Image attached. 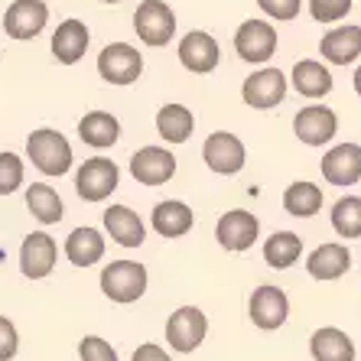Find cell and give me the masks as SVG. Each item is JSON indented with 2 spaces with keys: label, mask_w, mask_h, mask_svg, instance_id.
Masks as SVG:
<instances>
[{
  "label": "cell",
  "mask_w": 361,
  "mask_h": 361,
  "mask_svg": "<svg viewBox=\"0 0 361 361\" xmlns=\"http://www.w3.org/2000/svg\"><path fill=\"white\" fill-rule=\"evenodd\" d=\"M300 254H302V238L293 235V231H277V235H270L267 244H264V261L277 270L293 267L300 261Z\"/></svg>",
  "instance_id": "obj_29"
},
{
  "label": "cell",
  "mask_w": 361,
  "mask_h": 361,
  "mask_svg": "<svg viewBox=\"0 0 361 361\" xmlns=\"http://www.w3.org/2000/svg\"><path fill=\"white\" fill-rule=\"evenodd\" d=\"M17 348H20L17 326L7 316H0V361H13L17 358Z\"/></svg>",
  "instance_id": "obj_35"
},
{
  "label": "cell",
  "mask_w": 361,
  "mask_h": 361,
  "mask_svg": "<svg viewBox=\"0 0 361 361\" xmlns=\"http://www.w3.org/2000/svg\"><path fill=\"white\" fill-rule=\"evenodd\" d=\"M348 267H352V254H348L345 244H319V247L310 254V261H306L310 277L322 280V283L345 277Z\"/></svg>",
  "instance_id": "obj_18"
},
{
  "label": "cell",
  "mask_w": 361,
  "mask_h": 361,
  "mask_svg": "<svg viewBox=\"0 0 361 361\" xmlns=\"http://www.w3.org/2000/svg\"><path fill=\"white\" fill-rule=\"evenodd\" d=\"M104 4H121V0H104Z\"/></svg>",
  "instance_id": "obj_39"
},
{
  "label": "cell",
  "mask_w": 361,
  "mask_h": 361,
  "mask_svg": "<svg viewBox=\"0 0 361 361\" xmlns=\"http://www.w3.org/2000/svg\"><path fill=\"white\" fill-rule=\"evenodd\" d=\"M202 157H205L212 173L235 176L244 166V143L235 134H228V130H215V134H209L205 147H202Z\"/></svg>",
  "instance_id": "obj_10"
},
{
  "label": "cell",
  "mask_w": 361,
  "mask_h": 361,
  "mask_svg": "<svg viewBox=\"0 0 361 361\" xmlns=\"http://www.w3.org/2000/svg\"><path fill=\"white\" fill-rule=\"evenodd\" d=\"M104 228H108V235L121 244V247H140L147 231H143V221L134 209H127V205H111L104 212Z\"/></svg>",
  "instance_id": "obj_21"
},
{
  "label": "cell",
  "mask_w": 361,
  "mask_h": 361,
  "mask_svg": "<svg viewBox=\"0 0 361 361\" xmlns=\"http://www.w3.org/2000/svg\"><path fill=\"white\" fill-rule=\"evenodd\" d=\"M352 10V0H310V13L316 23H338Z\"/></svg>",
  "instance_id": "obj_33"
},
{
  "label": "cell",
  "mask_w": 361,
  "mask_h": 361,
  "mask_svg": "<svg viewBox=\"0 0 361 361\" xmlns=\"http://www.w3.org/2000/svg\"><path fill=\"white\" fill-rule=\"evenodd\" d=\"M355 92H358V94H361V66H358V68H355Z\"/></svg>",
  "instance_id": "obj_38"
},
{
  "label": "cell",
  "mask_w": 361,
  "mask_h": 361,
  "mask_svg": "<svg viewBox=\"0 0 361 361\" xmlns=\"http://www.w3.org/2000/svg\"><path fill=\"white\" fill-rule=\"evenodd\" d=\"M332 228L338 238H361V199L345 195L332 205Z\"/></svg>",
  "instance_id": "obj_31"
},
{
  "label": "cell",
  "mask_w": 361,
  "mask_h": 361,
  "mask_svg": "<svg viewBox=\"0 0 361 361\" xmlns=\"http://www.w3.org/2000/svg\"><path fill=\"white\" fill-rule=\"evenodd\" d=\"M205 332H209V319L199 306H179L166 322V342L173 352H195L202 342H205Z\"/></svg>",
  "instance_id": "obj_4"
},
{
  "label": "cell",
  "mask_w": 361,
  "mask_h": 361,
  "mask_svg": "<svg viewBox=\"0 0 361 361\" xmlns=\"http://www.w3.org/2000/svg\"><path fill=\"white\" fill-rule=\"evenodd\" d=\"M293 88L306 98H326L332 92V75L329 68L312 59H302L293 66Z\"/></svg>",
  "instance_id": "obj_27"
},
{
  "label": "cell",
  "mask_w": 361,
  "mask_h": 361,
  "mask_svg": "<svg viewBox=\"0 0 361 361\" xmlns=\"http://www.w3.org/2000/svg\"><path fill=\"white\" fill-rule=\"evenodd\" d=\"M101 290L111 302H137L147 293V267L134 261H111L101 270Z\"/></svg>",
  "instance_id": "obj_2"
},
{
  "label": "cell",
  "mask_w": 361,
  "mask_h": 361,
  "mask_svg": "<svg viewBox=\"0 0 361 361\" xmlns=\"http://www.w3.org/2000/svg\"><path fill=\"white\" fill-rule=\"evenodd\" d=\"M143 72V56L130 42H111L98 56V75L108 85H130Z\"/></svg>",
  "instance_id": "obj_5"
},
{
  "label": "cell",
  "mask_w": 361,
  "mask_h": 361,
  "mask_svg": "<svg viewBox=\"0 0 361 361\" xmlns=\"http://www.w3.org/2000/svg\"><path fill=\"white\" fill-rule=\"evenodd\" d=\"M130 361H173V358H169V355L163 352L157 342H143L140 348L134 352V358H130Z\"/></svg>",
  "instance_id": "obj_37"
},
{
  "label": "cell",
  "mask_w": 361,
  "mask_h": 361,
  "mask_svg": "<svg viewBox=\"0 0 361 361\" xmlns=\"http://www.w3.org/2000/svg\"><path fill=\"white\" fill-rule=\"evenodd\" d=\"M88 26L82 20H62L59 30L52 33V56L62 62V66H75L78 59L88 49Z\"/></svg>",
  "instance_id": "obj_19"
},
{
  "label": "cell",
  "mask_w": 361,
  "mask_h": 361,
  "mask_svg": "<svg viewBox=\"0 0 361 361\" xmlns=\"http://www.w3.org/2000/svg\"><path fill=\"white\" fill-rule=\"evenodd\" d=\"M235 49L244 62H267L277 52V30L267 20H244L235 33Z\"/></svg>",
  "instance_id": "obj_8"
},
{
  "label": "cell",
  "mask_w": 361,
  "mask_h": 361,
  "mask_svg": "<svg viewBox=\"0 0 361 361\" xmlns=\"http://www.w3.org/2000/svg\"><path fill=\"white\" fill-rule=\"evenodd\" d=\"M153 228L157 235L163 238H183L189 228H192V209L179 199H169V202H160L153 209Z\"/></svg>",
  "instance_id": "obj_25"
},
{
  "label": "cell",
  "mask_w": 361,
  "mask_h": 361,
  "mask_svg": "<svg viewBox=\"0 0 361 361\" xmlns=\"http://www.w3.org/2000/svg\"><path fill=\"white\" fill-rule=\"evenodd\" d=\"M257 235H261V221L244 209L225 212L219 219V228H215V238L225 251H247L257 241Z\"/></svg>",
  "instance_id": "obj_14"
},
{
  "label": "cell",
  "mask_w": 361,
  "mask_h": 361,
  "mask_svg": "<svg viewBox=\"0 0 361 361\" xmlns=\"http://www.w3.org/2000/svg\"><path fill=\"white\" fill-rule=\"evenodd\" d=\"M121 183V169L114 166V160H104V157H94V160H85L75 173V189L85 202H104Z\"/></svg>",
  "instance_id": "obj_6"
},
{
  "label": "cell",
  "mask_w": 361,
  "mask_h": 361,
  "mask_svg": "<svg viewBox=\"0 0 361 361\" xmlns=\"http://www.w3.org/2000/svg\"><path fill=\"white\" fill-rule=\"evenodd\" d=\"M247 312H251V322L264 332H274L286 322L290 316V300L280 286H257L251 293V302H247Z\"/></svg>",
  "instance_id": "obj_11"
},
{
  "label": "cell",
  "mask_w": 361,
  "mask_h": 361,
  "mask_svg": "<svg viewBox=\"0 0 361 361\" xmlns=\"http://www.w3.org/2000/svg\"><path fill=\"white\" fill-rule=\"evenodd\" d=\"M66 257L75 267H92L104 257V238L98 228H75L66 238Z\"/></svg>",
  "instance_id": "obj_24"
},
{
  "label": "cell",
  "mask_w": 361,
  "mask_h": 361,
  "mask_svg": "<svg viewBox=\"0 0 361 361\" xmlns=\"http://www.w3.org/2000/svg\"><path fill=\"white\" fill-rule=\"evenodd\" d=\"M192 127H195L192 111L183 108V104H166L157 114V130H160V137L166 143H185L192 137Z\"/></svg>",
  "instance_id": "obj_28"
},
{
  "label": "cell",
  "mask_w": 361,
  "mask_h": 361,
  "mask_svg": "<svg viewBox=\"0 0 361 361\" xmlns=\"http://www.w3.org/2000/svg\"><path fill=\"white\" fill-rule=\"evenodd\" d=\"M134 30L147 46L160 49V46H166V42L176 36V13H173L169 4H163V0H147L134 13Z\"/></svg>",
  "instance_id": "obj_3"
},
{
  "label": "cell",
  "mask_w": 361,
  "mask_h": 361,
  "mask_svg": "<svg viewBox=\"0 0 361 361\" xmlns=\"http://www.w3.org/2000/svg\"><path fill=\"white\" fill-rule=\"evenodd\" d=\"M244 104L257 111H270L277 108L280 101L286 98V75L280 68H257L254 75L244 78Z\"/></svg>",
  "instance_id": "obj_7"
},
{
  "label": "cell",
  "mask_w": 361,
  "mask_h": 361,
  "mask_svg": "<svg viewBox=\"0 0 361 361\" xmlns=\"http://www.w3.org/2000/svg\"><path fill=\"white\" fill-rule=\"evenodd\" d=\"M283 209L296 219H310L322 209V189L312 183H293L283 192Z\"/></svg>",
  "instance_id": "obj_30"
},
{
  "label": "cell",
  "mask_w": 361,
  "mask_h": 361,
  "mask_svg": "<svg viewBox=\"0 0 361 361\" xmlns=\"http://www.w3.org/2000/svg\"><path fill=\"white\" fill-rule=\"evenodd\" d=\"M78 358L82 361H118V352L111 348V342L98 336H85L78 342Z\"/></svg>",
  "instance_id": "obj_34"
},
{
  "label": "cell",
  "mask_w": 361,
  "mask_h": 361,
  "mask_svg": "<svg viewBox=\"0 0 361 361\" xmlns=\"http://www.w3.org/2000/svg\"><path fill=\"white\" fill-rule=\"evenodd\" d=\"M257 7H261L270 20H296L302 4L300 0H257Z\"/></svg>",
  "instance_id": "obj_36"
},
{
  "label": "cell",
  "mask_w": 361,
  "mask_h": 361,
  "mask_svg": "<svg viewBox=\"0 0 361 361\" xmlns=\"http://www.w3.org/2000/svg\"><path fill=\"white\" fill-rule=\"evenodd\" d=\"M130 173L140 185H163L176 176V157L163 147H143L130 157Z\"/></svg>",
  "instance_id": "obj_13"
},
{
  "label": "cell",
  "mask_w": 361,
  "mask_h": 361,
  "mask_svg": "<svg viewBox=\"0 0 361 361\" xmlns=\"http://www.w3.org/2000/svg\"><path fill=\"white\" fill-rule=\"evenodd\" d=\"M26 209L39 225H56L62 221V199L59 192L46 183H33L26 189Z\"/></svg>",
  "instance_id": "obj_26"
},
{
  "label": "cell",
  "mask_w": 361,
  "mask_h": 361,
  "mask_svg": "<svg viewBox=\"0 0 361 361\" xmlns=\"http://www.w3.org/2000/svg\"><path fill=\"white\" fill-rule=\"evenodd\" d=\"M322 176L332 185H355L361 179V147L338 143L322 157Z\"/></svg>",
  "instance_id": "obj_16"
},
{
  "label": "cell",
  "mask_w": 361,
  "mask_h": 361,
  "mask_svg": "<svg viewBox=\"0 0 361 361\" xmlns=\"http://www.w3.org/2000/svg\"><path fill=\"white\" fill-rule=\"evenodd\" d=\"M23 185V160L17 153H0V195L17 192Z\"/></svg>",
  "instance_id": "obj_32"
},
{
  "label": "cell",
  "mask_w": 361,
  "mask_h": 361,
  "mask_svg": "<svg viewBox=\"0 0 361 361\" xmlns=\"http://www.w3.org/2000/svg\"><path fill=\"white\" fill-rule=\"evenodd\" d=\"M310 352L316 361H355V342L345 336L342 329L326 326L312 332Z\"/></svg>",
  "instance_id": "obj_22"
},
{
  "label": "cell",
  "mask_w": 361,
  "mask_h": 361,
  "mask_svg": "<svg viewBox=\"0 0 361 361\" xmlns=\"http://www.w3.org/2000/svg\"><path fill=\"white\" fill-rule=\"evenodd\" d=\"M78 137H82V143L94 147V150H104V147H114V143H118L121 124L108 111H88V114L78 121Z\"/></svg>",
  "instance_id": "obj_23"
},
{
  "label": "cell",
  "mask_w": 361,
  "mask_h": 361,
  "mask_svg": "<svg viewBox=\"0 0 361 361\" xmlns=\"http://www.w3.org/2000/svg\"><path fill=\"white\" fill-rule=\"evenodd\" d=\"M319 52L332 66H348L361 56V26H338L329 30L319 42Z\"/></svg>",
  "instance_id": "obj_20"
},
{
  "label": "cell",
  "mask_w": 361,
  "mask_h": 361,
  "mask_svg": "<svg viewBox=\"0 0 361 361\" xmlns=\"http://www.w3.org/2000/svg\"><path fill=\"white\" fill-rule=\"evenodd\" d=\"M56 257H59L56 241H52L46 231H33V235L23 238V247H20V270H23V277H30V280H42L52 274Z\"/></svg>",
  "instance_id": "obj_12"
},
{
  "label": "cell",
  "mask_w": 361,
  "mask_h": 361,
  "mask_svg": "<svg viewBox=\"0 0 361 361\" xmlns=\"http://www.w3.org/2000/svg\"><path fill=\"white\" fill-rule=\"evenodd\" d=\"M49 23V7L42 0H13L4 13V30L10 39H36Z\"/></svg>",
  "instance_id": "obj_9"
},
{
  "label": "cell",
  "mask_w": 361,
  "mask_h": 361,
  "mask_svg": "<svg viewBox=\"0 0 361 361\" xmlns=\"http://www.w3.org/2000/svg\"><path fill=\"white\" fill-rule=\"evenodd\" d=\"M293 130L306 147H322L336 137L338 130V118L332 108H319V104H312V108H302L300 114L293 118Z\"/></svg>",
  "instance_id": "obj_15"
},
{
  "label": "cell",
  "mask_w": 361,
  "mask_h": 361,
  "mask_svg": "<svg viewBox=\"0 0 361 361\" xmlns=\"http://www.w3.org/2000/svg\"><path fill=\"white\" fill-rule=\"evenodd\" d=\"M219 56H221L219 42L212 39L205 30H192V33L179 42V62L189 72H195V75H209L212 68L219 66Z\"/></svg>",
  "instance_id": "obj_17"
},
{
  "label": "cell",
  "mask_w": 361,
  "mask_h": 361,
  "mask_svg": "<svg viewBox=\"0 0 361 361\" xmlns=\"http://www.w3.org/2000/svg\"><path fill=\"white\" fill-rule=\"evenodd\" d=\"M26 157L33 160V166L46 176H62L72 169V147L68 140L52 130V127H42V130H33L30 140H26Z\"/></svg>",
  "instance_id": "obj_1"
}]
</instances>
